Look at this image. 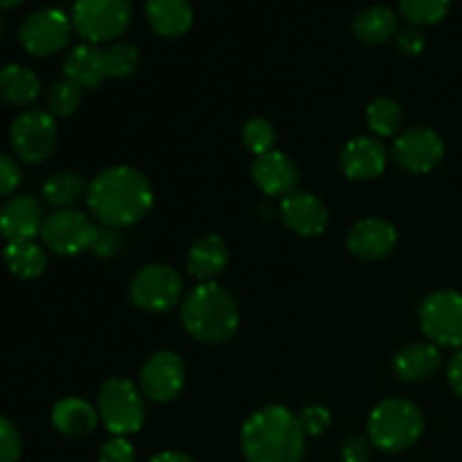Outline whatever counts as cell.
I'll return each mask as SVG.
<instances>
[{
	"instance_id": "cell-1",
	"label": "cell",
	"mask_w": 462,
	"mask_h": 462,
	"mask_svg": "<svg viewBox=\"0 0 462 462\" xmlns=\"http://www.w3.org/2000/svg\"><path fill=\"white\" fill-rule=\"evenodd\" d=\"M88 208L99 224L126 228L143 219L153 203V188L135 167H108L88 185Z\"/></svg>"
},
{
	"instance_id": "cell-2",
	"label": "cell",
	"mask_w": 462,
	"mask_h": 462,
	"mask_svg": "<svg viewBox=\"0 0 462 462\" xmlns=\"http://www.w3.org/2000/svg\"><path fill=\"white\" fill-rule=\"evenodd\" d=\"M305 429L284 406L255 411L242 427V451L248 462H302Z\"/></svg>"
},
{
	"instance_id": "cell-3",
	"label": "cell",
	"mask_w": 462,
	"mask_h": 462,
	"mask_svg": "<svg viewBox=\"0 0 462 462\" xmlns=\"http://www.w3.org/2000/svg\"><path fill=\"white\" fill-rule=\"evenodd\" d=\"M183 328L199 343H226L239 328L235 298L215 282H203L189 291L180 307Z\"/></svg>"
},
{
	"instance_id": "cell-4",
	"label": "cell",
	"mask_w": 462,
	"mask_h": 462,
	"mask_svg": "<svg viewBox=\"0 0 462 462\" xmlns=\"http://www.w3.org/2000/svg\"><path fill=\"white\" fill-rule=\"evenodd\" d=\"M424 433V415L409 400H383L368 418V438L377 449L400 454L411 449Z\"/></svg>"
},
{
	"instance_id": "cell-5",
	"label": "cell",
	"mask_w": 462,
	"mask_h": 462,
	"mask_svg": "<svg viewBox=\"0 0 462 462\" xmlns=\"http://www.w3.org/2000/svg\"><path fill=\"white\" fill-rule=\"evenodd\" d=\"M97 415L116 438L138 433L144 424L143 395L126 379H108L99 391Z\"/></svg>"
},
{
	"instance_id": "cell-6",
	"label": "cell",
	"mask_w": 462,
	"mask_h": 462,
	"mask_svg": "<svg viewBox=\"0 0 462 462\" xmlns=\"http://www.w3.org/2000/svg\"><path fill=\"white\" fill-rule=\"evenodd\" d=\"M131 14V0H75L72 25L88 43L97 45L125 34Z\"/></svg>"
},
{
	"instance_id": "cell-7",
	"label": "cell",
	"mask_w": 462,
	"mask_h": 462,
	"mask_svg": "<svg viewBox=\"0 0 462 462\" xmlns=\"http://www.w3.org/2000/svg\"><path fill=\"white\" fill-rule=\"evenodd\" d=\"M420 325L433 346H462V293L454 289H440L424 298L420 305Z\"/></svg>"
},
{
	"instance_id": "cell-8",
	"label": "cell",
	"mask_w": 462,
	"mask_h": 462,
	"mask_svg": "<svg viewBox=\"0 0 462 462\" xmlns=\"http://www.w3.org/2000/svg\"><path fill=\"white\" fill-rule=\"evenodd\" d=\"M97 233L99 228L88 215L66 208V210H57L43 221L41 239H43V246L52 251L54 255L72 257L90 251L95 239H97Z\"/></svg>"
},
{
	"instance_id": "cell-9",
	"label": "cell",
	"mask_w": 462,
	"mask_h": 462,
	"mask_svg": "<svg viewBox=\"0 0 462 462\" xmlns=\"http://www.w3.org/2000/svg\"><path fill=\"white\" fill-rule=\"evenodd\" d=\"M129 296L138 310L149 314H165L179 305L183 296V280L171 266L149 264L134 275Z\"/></svg>"
},
{
	"instance_id": "cell-10",
	"label": "cell",
	"mask_w": 462,
	"mask_h": 462,
	"mask_svg": "<svg viewBox=\"0 0 462 462\" xmlns=\"http://www.w3.org/2000/svg\"><path fill=\"white\" fill-rule=\"evenodd\" d=\"M59 129L52 113L23 111L9 126V143L21 161L36 165L52 156Z\"/></svg>"
},
{
	"instance_id": "cell-11",
	"label": "cell",
	"mask_w": 462,
	"mask_h": 462,
	"mask_svg": "<svg viewBox=\"0 0 462 462\" xmlns=\"http://www.w3.org/2000/svg\"><path fill=\"white\" fill-rule=\"evenodd\" d=\"M72 21L61 9L45 7L39 12H32L23 21L18 39L21 45L34 57H50L70 43Z\"/></svg>"
},
{
	"instance_id": "cell-12",
	"label": "cell",
	"mask_w": 462,
	"mask_h": 462,
	"mask_svg": "<svg viewBox=\"0 0 462 462\" xmlns=\"http://www.w3.org/2000/svg\"><path fill=\"white\" fill-rule=\"evenodd\" d=\"M393 158L404 171L429 174L445 158V143L433 129L413 126L397 135L395 144H393Z\"/></svg>"
},
{
	"instance_id": "cell-13",
	"label": "cell",
	"mask_w": 462,
	"mask_h": 462,
	"mask_svg": "<svg viewBox=\"0 0 462 462\" xmlns=\"http://www.w3.org/2000/svg\"><path fill=\"white\" fill-rule=\"evenodd\" d=\"M143 393L153 402H171L185 386V364L174 352H156L140 370Z\"/></svg>"
},
{
	"instance_id": "cell-14",
	"label": "cell",
	"mask_w": 462,
	"mask_h": 462,
	"mask_svg": "<svg viewBox=\"0 0 462 462\" xmlns=\"http://www.w3.org/2000/svg\"><path fill=\"white\" fill-rule=\"evenodd\" d=\"M397 230L382 217H365L356 221L347 233V248L355 257L365 262H377L395 251Z\"/></svg>"
},
{
	"instance_id": "cell-15",
	"label": "cell",
	"mask_w": 462,
	"mask_h": 462,
	"mask_svg": "<svg viewBox=\"0 0 462 462\" xmlns=\"http://www.w3.org/2000/svg\"><path fill=\"white\" fill-rule=\"evenodd\" d=\"M284 226L300 237H319L329 224L325 203L311 192H291L280 203Z\"/></svg>"
},
{
	"instance_id": "cell-16",
	"label": "cell",
	"mask_w": 462,
	"mask_h": 462,
	"mask_svg": "<svg viewBox=\"0 0 462 462\" xmlns=\"http://www.w3.org/2000/svg\"><path fill=\"white\" fill-rule=\"evenodd\" d=\"M43 208L34 197H14L0 208V237L9 242H27L41 235Z\"/></svg>"
},
{
	"instance_id": "cell-17",
	"label": "cell",
	"mask_w": 462,
	"mask_h": 462,
	"mask_svg": "<svg viewBox=\"0 0 462 462\" xmlns=\"http://www.w3.org/2000/svg\"><path fill=\"white\" fill-rule=\"evenodd\" d=\"M251 176L257 188L269 197H287V194L296 192L298 179H300L296 162L282 152H269L257 156L251 167Z\"/></svg>"
},
{
	"instance_id": "cell-18",
	"label": "cell",
	"mask_w": 462,
	"mask_h": 462,
	"mask_svg": "<svg viewBox=\"0 0 462 462\" xmlns=\"http://www.w3.org/2000/svg\"><path fill=\"white\" fill-rule=\"evenodd\" d=\"M388 162L386 147L377 138L350 140L341 152V167L350 180H370L383 174Z\"/></svg>"
},
{
	"instance_id": "cell-19",
	"label": "cell",
	"mask_w": 462,
	"mask_h": 462,
	"mask_svg": "<svg viewBox=\"0 0 462 462\" xmlns=\"http://www.w3.org/2000/svg\"><path fill=\"white\" fill-rule=\"evenodd\" d=\"M228 244L219 235H206V237L197 239L192 244V248H189L188 271L192 278L201 280V282H210L217 275L224 273V269L228 266Z\"/></svg>"
},
{
	"instance_id": "cell-20",
	"label": "cell",
	"mask_w": 462,
	"mask_h": 462,
	"mask_svg": "<svg viewBox=\"0 0 462 462\" xmlns=\"http://www.w3.org/2000/svg\"><path fill=\"white\" fill-rule=\"evenodd\" d=\"M442 356L433 343H411L393 359V370L404 382H424L440 370Z\"/></svg>"
},
{
	"instance_id": "cell-21",
	"label": "cell",
	"mask_w": 462,
	"mask_h": 462,
	"mask_svg": "<svg viewBox=\"0 0 462 462\" xmlns=\"http://www.w3.org/2000/svg\"><path fill=\"white\" fill-rule=\"evenodd\" d=\"M144 14H147L152 30L167 39L185 34L194 18L189 0H147Z\"/></svg>"
},
{
	"instance_id": "cell-22",
	"label": "cell",
	"mask_w": 462,
	"mask_h": 462,
	"mask_svg": "<svg viewBox=\"0 0 462 462\" xmlns=\"http://www.w3.org/2000/svg\"><path fill=\"white\" fill-rule=\"evenodd\" d=\"M63 72H66L68 79L79 84L81 88H97L106 79L104 50L95 43L75 45L63 61Z\"/></svg>"
},
{
	"instance_id": "cell-23",
	"label": "cell",
	"mask_w": 462,
	"mask_h": 462,
	"mask_svg": "<svg viewBox=\"0 0 462 462\" xmlns=\"http://www.w3.org/2000/svg\"><path fill=\"white\" fill-rule=\"evenodd\" d=\"M97 422V409H93L88 402L79 400V397H66V400L57 402L52 409V424L63 436L84 438L95 431Z\"/></svg>"
},
{
	"instance_id": "cell-24",
	"label": "cell",
	"mask_w": 462,
	"mask_h": 462,
	"mask_svg": "<svg viewBox=\"0 0 462 462\" xmlns=\"http://www.w3.org/2000/svg\"><path fill=\"white\" fill-rule=\"evenodd\" d=\"M41 93V81L34 70L21 63L0 68V99L12 106H30Z\"/></svg>"
},
{
	"instance_id": "cell-25",
	"label": "cell",
	"mask_w": 462,
	"mask_h": 462,
	"mask_svg": "<svg viewBox=\"0 0 462 462\" xmlns=\"http://www.w3.org/2000/svg\"><path fill=\"white\" fill-rule=\"evenodd\" d=\"M352 32L356 39L368 45L386 43L397 34V16L386 5H373L356 14L352 21Z\"/></svg>"
},
{
	"instance_id": "cell-26",
	"label": "cell",
	"mask_w": 462,
	"mask_h": 462,
	"mask_svg": "<svg viewBox=\"0 0 462 462\" xmlns=\"http://www.w3.org/2000/svg\"><path fill=\"white\" fill-rule=\"evenodd\" d=\"M5 262L16 278L36 280L48 266V255L34 239H27V242H9L5 246Z\"/></svg>"
},
{
	"instance_id": "cell-27",
	"label": "cell",
	"mask_w": 462,
	"mask_h": 462,
	"mask_svg": "<svg viewBox=\"0 0 462 462\" xmlns=\"http://www.w3.org/2000/svg\"><path fill=\"white\" fill-rule=\"evenodd\" d=\"M86 192H88L86 180L79 174H75V171H57V174H52L43 183V199L50 206L59 208V210L70 208Z\"/></svg>"
},
{
	"instance_id": "cell-28",
	"label": "cell",
	"mask_w": 462,
	"mask_h": 462,
	"mask_svg": "<svg viewBox=\"0 0 462 462\" xmlns=\"http://www.w3.org/2000/svg\"><path fill=\"white\" fill-rule=\"evenodd\" d=\"M368 125L370 129L374 131L382 138H391L400 131L402 122H404V113H402V106L391 97H377L370 102L368 113Z\"/></svg>"
},
{
	"instance_id": "cell-29",
	"label": "cell",
	"mask_w": 462,
	"mask_h": 462,
	"mask_svg": "<svg viewBox=\"0 0 462 462\" xmlns=\"http://www.w3.org/2000/svg\"><path fill=\"white\" fill-rule=\"evenodd\" d=\"M81 99H84V88L68 77L54 81L48 90L50 113L59 117L72 116L81 106Z\"/></svg>"
},
{
	"instance_id": "cell-30",
	"label": "cell",
	"mask_w": 462,
	"mask_h": 462,
	"mask_svg": "<svg viewBox=\"0 0 462 462\" xmlns=\"http://www.w3.org/2000/svg\"><path fill=\"white\" fill-rule=\"evenodd\" d=\"M140 66V52L131 43H111L104 50V68L106 77L113 79H126L134 75Z\"/></svg>"
},
{
	"instance_id": "cell-31",
	"label": "cell",
	"mask_w": 462,
	"mask_h": 462,
	"mask_svg": "<svg viewBox=\"0 0 462 462\" xmlns=\"http://www.w3.org/2000/svg\"><path fill=\"white\" fill-rule=\"evenodd\" d=\"M451 0H400V9L411 25H433L449 12Z\"/></svg>"
},
{
	"instance_id": "cell-32",
	"label": "cell",
	"mask_w": 462,
	"mask_h": 462,
	"mask_svg": "<svg viewBox=\"0 0 462 462\" xmlns=\"http://www.w3.org/2000/svg\"><path fill=\"white\" fill-rule=\"evenodd\" d=\"M242 140L244 147H246L248 152H253L255 156H262V153L273 152L278 134H275V126L271 125L269 120H264V117H251V120L244 125Z\"/></svg>"
},
{
	"instance_id": "cell-33",
	"label": "cell",
	"mask_w": 462,
	"mask_h": 462,
	"mask_svg": "<svg viewBox=\"0 0 462 462\" xmlns=\"http://www.w3.org/2000/svg\"><path fill=\"white\" fill-rule=\"evenodd\" d=\"M298 418H300V424L302 429H305L307 436H323V433H328L329 427H332V413H329L325 406L319 404L307 406Z\"/></svg>"
},
{
	"instance_id": "cell-34",
	"label": "cell",
	"mask_w": 462,
	"mask_h": 462,
	"mask_svg": "<svg viewBox=\"0 0 462 462\" xmlns=\"http://www.w3.org/2000/svg\"><path fill=\"white\" fill-rule=\"evenodd\" d=\"M21 458V436L7 418L0 415V462H16Z\"/></svg>"
},
{
	"instance_id": "cell-35",
	"label": "cell",
	"mask_w": 462,
	"mask_h": 462,
	"mask_svg": "<svg viewBox=\"0 0 462 462\" xmlns=\"http://www.w3.org/2000/svg\"><path fill=\"white\" fill-rule=\"evenodd\" d=\"M122 246H125V237H122L120 228H108V226H104V228H99L97 239H95L90 251L97 257H113L117 255V251Z\"/></svg>"
},
{
	"instance_id": "cell-36",
	"label": "cell",
	"mask_w": 462,
	"mask_h": 462,
	"mask_svg": "<svg viewBox=\"0 0 462 462\" xmlns=\"http://www.w3.org/2000/svg\"><path fill=\"white\" fill-rule=\"evenodd\" d=\"M97 462H135V451L126 438H113L99 449Z\"/></svg>"
},
{
	"instance_id": "cell-37",
	"label": "cell",
	"mask_w": 462,
	"mask_h": 462,
	"mask_svg": "<svg viewBox=\"0 0 462 462\" xmlns=\"http://www.w3.org/2000/svg\"><path fill=\"white\" fill-rule=\"evenodd\" d=\"M373 442L370 438L364 436H352L343 442L341 456L343 462H368L370 456H373Z\"/></svg>"
},
{
	"instance_id": "cell-38",
	"label": "cell",
	"mask_w": 462,
	"mask_h": 462,
	"mask_svg": "<svg viewBox=\"0 0 462 462\" xmlns=\"http://www.w3.org/2000/svg\"><path fill=\"white\" fill-rule=\"evenodd\" d=\"M18 183H21V167L16 165V161L0 153V197L12 194Z\"/></svg>"
},
{
	"instance_id": "cell-39",
	"label": "cell",
	"mask_w": 462,
	"mask_h": 462,
	"mask_svg": "<svg viewBox=\"0 0 462 462\" xmlns=\"http://www.w3.org/2000/svg\"><path fill=\"white\" fill-rule=\"evenodd\" d=\"M397 45H400V50L406 54V57H418V54H422L424 45H427V39H424L420 27L411 25L397 34Z\"/></svg>"
},
{
	"instance_id": "cell-40",
	"label": "cell",
	"mask_w": 462,
	"mask_h": 462,
	"mask_svg": "<svg viewBox=\"0 0 462 462\" xmlns=\"http://www.w3.org/2000/svg\"><path fill=\"white\" fill-rule=\"evenodd\" d=\"M447 379H449L451 391L462 400V350L451 356L449 368H447Z\"/></svg>"
},
{
	"instance_id": "cell-41",
	"label": "cell",
	"mask_w": 462,
	"mask_h": 462,
	"mask_svg": "<svg viewBox=\"0 0 462 462\" xmlns=\"http://www.w3.org/2000/svg\"><path fill=\"white\" fill-rule=\"evenodd\" d=\"M152 462H197V460H192L189 456L180 454V451H162V454L153 456Z\"/></svg>"
},
{
	"instance_id": "cell-42",
	"label": "cell",
	"mask_w": 462,
	"mask_h": 462,
	"mask_svg": "<svg viewBox=\"0 0 462 462\" xmlns=\"http://www.w3.org/2000/svg\"><path fill=\"white\" fill-rule=\"evenodd\" d=\"M23 0H0V9H12L16 5H21Z\"/></svg>"
},
{
	"instance_id": "cell-43",
	"label": "cell",
	"mask_w": 462,
	"mask_h": 462,
	"mask_svg": "<svg viewBox=\"0 0 462 462\" xmlns=\"http://www.w3.org/2000/svg\"><path fill=\"white\" fill-rule=\"evenodd\" d=\"M3 32H5V21H3V16H0V36H3Z\"/></svg>"
}]
</instances>
